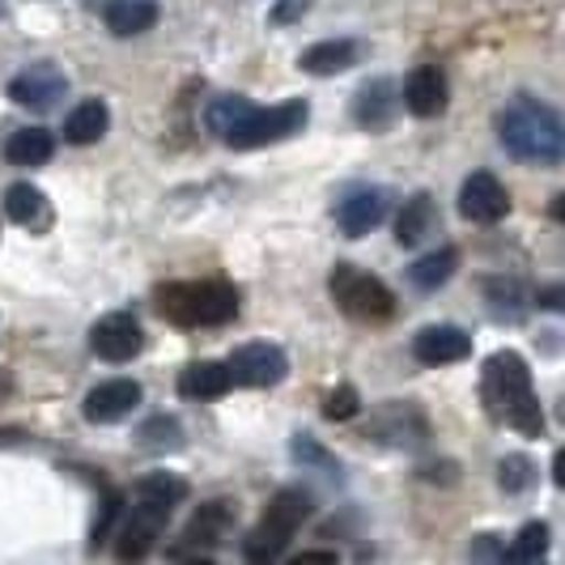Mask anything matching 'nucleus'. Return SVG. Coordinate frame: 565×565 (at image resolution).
Here are the masks:
<instances>
[{"mask_svg": "<svg viewBox=\"0 0 565 565\" xmlns=\"http://www.w3.org/2000/svg\"><path fill=\"white\" fill-rule=\"evenodd\" d=\"M481 396L484 408L502 425H510L514 434H523V438L544 434V413H540L536 387H532V370L514 349H502V353H493L484 362Z\"/></svg>", "mask_w": 565, "mask_h": 565, "instance_id": "nucleus-1", "label": "nucleus"}, {"mask_svg": "<svg viewBox=\"0 0 565 565\" xmlns=\"http://www.w3.org/2000/svg\"><path fill=\"white\" fill-rule=\"evenodd\" d=\"M498 137L510 149V158L527 167H557L565 153L562 115L536 94H510V103L498 115Z\"/></svg>", "mask_w": 565, "mask_h": 565, "instance_id": "nucleus-2", "label": "nucleus"}, {"mask_svg": "<svg viewBox=\"0 0 565 565\" xmlns=\"http://www.w3.org/2000/svg\"><path fill=\"white\" fill-rule=\"evenodd\" d=\"M153 302L174 328H222L238 315V289L230 281H167Z\"/></svg>", "mask_w": 565, "mask_h": 565, "instance_id": "nucleus-3", "label": "nucleus"}, {"mask_svg": "<svg viewBox=\"0 0 565 565\" xmlns=\"http://www.w3.org/2000/svg\"><path fill=\"white\" fill-rule=\"evenodd\" d=\"M315 514V498L307 489H281L268 510L259 514V523L252 527V536L243 540V553L247 562H277L289 540L298 536V527Z\"/></svg>", "mask_w": 565, "mask_h": 565, "instance_id": "nucleus-4", "label": "nucleus"}, {"mask_svg": "<svg viewBox=\"0 0 565 565\" xmlns=\"http://www.w3.org/2000/svg\"><path fill=\"white\" fill-rule=\"evenodd\" d=\"M328 289H332L340 311L349 315V319H358V323H387V319H396V294L379 281L374 273L349 264V259L332 268Z\"/></svg>", "mask_w": 565, "mask_h": 565, "instance_id": "nucleus-5", "label": "nucleus"}, {"mask_svg": "<svg viewBox=\"0 0 565 565\" xmlns=\"http://www.w3.org/2000/svg\"><path fill=\"white\" fill-rule=\"evenodd\" d=\"M311 119V103L307 98H289L277 107H252L222 141L230 149H259V145H277L294 132H302V124Z\"/></svg>", "mask_w": 565, "mask_h": 565, "instance_id": "nucleus-6", "label": "nucleus"}, {"mask_svg": "<svg viewBox=\"0 0 565 565\" xmlns=\"http://www.w3.org/2000/svg\"><path fill=\"white\" fill-rule=\"evenodd\" d=\"M234 519H238V510H234V502H226V498L200 502L196 514H192L188 527H183V544H179L170 557H196V562H209L213 548L234 532Z\"/></svg>", "mask_w": 565, "mask_h": 565, "instance_id": "nucleus-7", "label": "nucleus"}, {"mask_svg": "<svg viewBox=\"0 0 565 565\" xmlns=\"http://www.w3.org/2000/svg\"><path fill=\"white\" fill-rule=\"evenodd\" d=\"M64 94H68V73L56 60H34L9 82V98L18 107H30V111H52Z\"/></svg>", "mask_w": 565, "mask_h": 565, "instance_id": "nucleus-8", "label": "nucleus"}, {"mask_svg": "<svg viewBox=\"0 0 565 565\" xmlns=\"http://www.w3.org/2000/svg\"><path fill=\"white\" fill-rule=\"evenodd\" d=\"M167 519H170V507L132 493V507H128L124 523H119V557H124V562H141L145 553L158 544Z\"/></svg>", "mask_w": 565, "mask_h": 565, "instance_id": "nucleus-9", "label": "nucleus"}, {"mask_svg": "<svg viewBox=\"0 0 565 565\" xmlns=\"http://www.w3.org/2000/svg\"><path fill=\"white\" fill-rule=\"evenodd\" d=\"M370 438L374 443H383V447H399V451H417L429 443V422H425V413L417 404H387V408H379L374 417H370Z\"/></svg>", "mask_w": 565, "mask_h": 565, "instance_id": "nucleus-10", "label": "nucleus"}, {"mask_svg": "<svg viewBox=\"0 0 565 565\" xmlns=\"http://www.w3.org/2000/svg\"><path fill=\"white\" fill-rule=\"evenodd\" d=\"M230 379L243 383V387H277L285 374H289V358L285 349L268 344V340H252L243 349L230 353Z\"/></svg>", "mask_w": 565, "mask_h": 565, "instance_id": "nucleus-11", "label": "nucleus"}, {"mask_svg": "<svg viewBox=\"0 0 565 565\" xmlns=\"http://www.w3.org/2000/svg\"><path fill=\"white\" fill-rule=\"evenodd\" d=\"M459 213L472 226H498L510 213V196L507 188H502V179L489 174V170H472L463 179V188H459Z\"/></svg>", "mask_w": 565, "mask_h": 565, "instance_id": "nucleus-12", "label": "nucleus"}, {"mask_svg": "<svg viewBox=\"0 0 565 565\" xmlns=\"http://www.w3.org/2000/svg\"><path fill=\"white\" fill-rule=\"evenodd\" d=\"M89 349L103 358V362H132L145 349V332L137 323V315L128 311H111L103 315L89 332Z\"/></svg>", "mask_w": 565, "mask_h": 565, "instance_id": "nucleus-13", "label": "nucleus"}, {"mask_svg": "<svg viewBox=\"0 0 565 565\" xmlns=\"http://www.w3.org/2000/svg\"><path fill=\"white\" fill-rule=\"evenodd\" d=\"M399 98H404V107L413 115H422V119H434V115L447 111V103H451V85H447V73L438 68V64H422V68H413L404 85H399Z\"/></svg>", "mask_w": 565, "mask_h": 565, "instance_id": "nucleus-14", "label": "nucleus"}, {"mask_svg": "<svg viewBox=\"0 0 565 565\" xmlns=\"http://www.w3.org/2000/svg\"><path fill=\"white\" fill-rule=\"evenodd\" d=\"M399 111V85L392 77H374L353 94V124L366 132H387Z\"/></svg>", "mask_w": 565, "mask_h": 565, "instance_id": "nucleus-15", "label": "nucleus"}, {"mask_svg": "<svg viewBox=\"0 0 565 565\" xmlns=\"http://www.w3.org/2000/svg\"><path fill=\"white\" fill-rule=\"evenodd\" d=\"M392 209V192L387 188H358L337 204V226L344 238H362L379 226Z\"/></svg>", "mask_w": 565, "mask_h": 565, "instance_id": "nucleus-16", "label": "nucleus"}, {"mask_svg": "<svg viewBox=\"0 0 565 565\" xmlns=\"http://www.w3.org/2000/svg\"><path fill=\"white\" fill-rule=\"evenodd\" d=\"M137 404H141V383H137V379H107V383H98V387L85 396L82 413H85V422L111 425V422H124Z\"/></svg>", "mask_w": 565, "mask_h": 565, "instance_id": "nucleus-17", "label": "nucleus"}, {"mask_svg": "<svg viewBox=\"0 0 565 565\" xmlns=\"http://www.w3.org/2000/svg\"><path fill=\"white\" fill-rule=\"evenodd\" d=\"M468 353H472V340L455 323H429L413 337V358L422 366H451V362H463Z\"/></svg>", "mask_w": 565, "mask_h": 565, "instance_id": "nucleus-18", "label": "nucleus"}, {"mask_svg": "<svg viewBox=\"0 0 565 565\" xmlns=\"http://www.w3.org/2000/svg\"><path fill=\"white\" fill-rule=\"evenodd\" d=\"M358 56H362V43H353V39H323V43H311L298 56V68L311 73V77H337L344 68H353Z\"/></svg>", "mask_w": 565, "mask_h": 565, "instance_id": "nucleus-19", "label": "nucleus"}, {"mask_svg": "<svg viewBox=\"0 0 565 565\" xmlns=\"http://www.w3.org/2000/svg\"><path fill=\"white\" fill-rule=\"evenodd\" d=\"M438 230V204L429 192H417L399 204L396 213V243L399 247H422L425 238Z\"/></svg>", "mask_w": 565, "mask_h": 565, "instance_id": "nucleus-20", "label": "nucleus"}, {"mask_svg": "<svg viewBox=\"0 0 565 565\" xmlns=\"http://www.w3.org/2000/svg\"><path fill=\"white\" fill-rule=\"evenodd\" d=\"M230 366L226 362H192L179 374V396L183 399H222L230 392Z\"/></svg>", "mask_w": 565, "mask_h": 565, "instance_id": "nucleus-21", "label": "nucleus"}, {"mask_svg": "<svg viewBox=\"0 0 565 565\" xmlns=\"http://www.w3.org/2000/svg\"><path fill=\"white\" fill-rule=\"evenodd\" d=\"M158 13H162L158 0H107L103 22L119 39H132V34H145L149 26H158Z\"/></svg>", "mask_w": 565, "mask_h": 565, "instance_id": "nucleus-22", "label": "nucleus"}, {"mask_svg": "<svg viewBox=\"0 0 565 565\" xmlns=\"http://www.w3.org/2000/svg\"><path fill=\"white\" fill-rule=\"evenodd\" d=\"M4 213H9L18 226L34 230V234H43V230L52 226V204H47V196H43L39 188H30V183H13V188L4 192Z\"/></svg>", "mask_w": 565, "mask_h": 565, "instance_id": "nucleus-23", "label": "nucleus"}, {"mask_svg": "<svg viewBox=\"0 0 565 565\" xmlns=\"http://www.w3.org/2000/svg\"><path fill=\"white\" fill-rule=\"evenodd\" d=\"M107 128H111V111H107V103H98V98H85L77 103L68 119H64V141L68 145H94L107 137Z\"/></svg>", "mask_w": 565, "mask_h": 565, "instance_id": "nucleus-24", "label": "nucleus"}, {"mask_svg": "<svg viewBox=\"0 0 565 565\" xmlns=\"http://www.w3.org/2000/svg\"><path fill=\"white\" fill-rule=\"evenodd\" d=\"M52 153H56V137L47 128H18L4 141V162H13V167H43V162H52Z\"/></svg>", "mask_w": 565, "mask_h": 565, "instance_id": "nucleus-25", "label": "nucleus"}, {"mask_svg": "<svg viewBox=\"0 0 565 565\" xmlns=\"http://www.w3.org/2000/svg\"><path fill=\"white\" fill-rule=\"evenodd\" d=\"M455 268H459V252H455V247H438L434 255H422L417 264H408V281L429 294V289L451 281Z\"/></svg>", "mask_w": 565, "mask_h": 565, "instance_id": "nucleus-26", "label": "nucleus"}, {"mask_svg": "<svg viewBox=\"0 0 565 565\" xmlns=\"http://www.w3.org/2000/svg\"><path fill=\"white\" fill-rule=\"evenodd\" d=\"M137 447L149 455L179 451V447H183V425L174 422L170 413H153V417L141 422V429H137Z\"/></svg>", "mask_w": 565, "mask_h": 565, "instance_id": "nucleus-27", "label": "nucleus"}, {"mask_svg": "<svg viewBox=\"0 0 565 565\" xmlns=\"http://www.w3.org/2000/svg\"><path fill=\"white\" fill-rule=\"evenodd\" d=\"M289 455L298 459V468H311V472H323L328 481H344V472H340V459L332 451H323L319 443H315L311 434H294V443H289Z\"/></svg>", "mask_w": 565, "mask_h": 565, "instance_id": "nucleus-28", "label": "nucleus"}, {"mask_svg": "<svg viewBox=\"0 0 565 565\" xmlns=\"http://www.w3.org/2000/svg\"><path fill=\"white\" fill-rule=\"evenodd\" d=\"M132 493L137 498H153V502L174 510L179 502H188V481H179L170 472H149V477H141V481L132 484Z\"/></svg>", "mask_w": 565, "mask_h": 565, "instance_id": "nucleus-29", "label": "nucleus"}, {"mask_svg": "<svg viewBox=\"0 0 565 565\" xmlns=\"http://www.w3.org/2000/svg\"><path fill=\"white\" fill-rule=\"evenodd\" d=\"M548 553V523H527L519 536H514V544H510L507 553V562H519V565H527V562H540Z\"/></svg>", "mask_w": 565, "mask_h": 565, "instance_id": "nucleus-30", "label": "nucleus"}, {"mask_svg": "<svg viewBox=\"0 0 565 565\" xmlns=\"http://www.w3.org/2000/svg\"><path fill=\"white\" fill-rule=\"evenodd\" d=\"M252 107H255V103H252V98H243V94H222V98L209 107V115H204V119H209V128H213L217 137H226L230 128H234L243 115L252 111Z\"/></svg>", "mask_w": 565, "mask_h": 565, "instance_id": "nucleus-31", "label": "nucleus"}, {"mask_svg": "<svg viewBox=\"0 0 565 565\" xmlns=\"http://www.w3.org/2000/svg\"><path fill=\"white\" fill-rule=\"evenodd\" d=\"M498 484H502L507 493H527V489L536 484V463H532L527 455H507V459L498 463Z\"/></svg>", "mask_w": 565, "mask_h": 565, "instance_id": "nucleus-32", "label": "nucleus"}, {"mask_svg": "<svg viewBox=\"0 0 565 565\" xmlns=\"http://www.w3.org/2000/svg\"><path fill=\"white\" fill-rule=\"evenodd\" d=\"M484 294H493V311L507 319H519L527 307V289L519 281H484Z\"/></svg>", "mask_w": 565, "mask_h": 565, "instance_id": "nucleus-33", "label": "nucleus"}, {"mask_svg": "<svg viewBox=\"0 0 565 565\" xmlns=\"http://www.w3.org/2000/svg\"><path fill=\"white\" fill-rule=\"evenodd\" d=\"M362 413V399H358V392L349 387V383H340V387H332L328 396H323V417L328 422H353Z\"/></svg>", "mask_w": 565, "mask_h": 565, "instance_id": "nucleus-34", "label": "nucleus"}, {"mask_svg": "<svg viewBox=\"0 0 565 565\" xmlns=\"http://www.w3.org/2000/svg\"><path fill=\"white\" fill-rule=\"evenodd\" d=\"M115 514H119V493H111V489H107V498H103V519H98V523H94V544H103V540H107V532H111V523H115Z\"/></svg>", "mask_w": 565, "mask_h": 565, "instance_id": "nucleus-35", "label": "nucleus"}, {"mask_svg": "<svg viewBox=\"0 0 565 565\" xmlns=\"http://www.w3.org/2000/svg\"><path fill=\"white\" fill-rule=\"evenodd\" d=\"M307 9H311V0H277V9H273V26H289V22H298Z\"/></svg>", "mask_w": 565, "mask_h": 565, "instance_id": "nucleus-36", "label": "nucleus"}, {"mask_svg": "<svg viewBox=\"0 0 565 565\" xmlns=\"http://www.w3.org/2000/svg\"><path fill=\"white\" fill-rule=\"evenodd\" d=\"M540 307H544V311H562V289H557V285H548V289L540 294Z\"/></svg>", "mask_w": 565, "mask_h": 565, "instance_id": "nucleus-37", "label": "nucleus"}, {"mask_svg": "<svg viewBox=\"0 0 565 565\" xmlns=\"http://www.w3.org/2000/svg\"><path fill=\"white\" fill-rule=\"evenodd\" d=\"M298 562H307V565H315V562L332 565V562H337V553H323V548H315V553H298Z\"/></svg>", "mask_w": 565, "mask_h": 565, "instance_id": "nucleus-38", "label": "nucleus"}, {"mask_svg": "<svg viewBox=\"0 0 565 565\" xmlns=\"http://www.w3.org/2000/svg\"><path fill=\"white\" fill-rule=\"evenodd\" d=\"M0 387H9V379H4V374H0Z\"/></svg>", "mask_w": 565, "mask_h": 565, "instance_id": "nucleus-39", "label": "nucleus"}, {"mask_svg": "<svg viewBox=\"0 0 565 565\" xmlns=\"http://www.w3.org/2000/svg\"><path fill=\"white\" fill-rule=\"evenodd\" d=\"M0 13H4V4H0Z\"/></svg>", "mask_w": 565, "mask_h": 565, "instance_id": "nucleus-40", "label": "nucleus"}]
</instances>
